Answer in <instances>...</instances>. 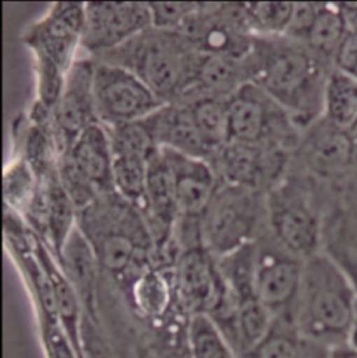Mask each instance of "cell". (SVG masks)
I'll list each match as a JSON object with an SVG mask.
<instances>
[{
  "label": "cell",
  "mask_w": 357,
  "mask_h": 358,
  "mask_svg": "<svg viewBox=\"0 0 357 358\" xmlns=\"http://www.w3.org/2000/svg\"><path fill=\"white\" fill-rule=\"evenodd\" d=\"M248 81L278 102L303 131L324 112L332 64L286 35H254L244 57Z\"/></svg>",
  "instance_id": "1"
},
{
  "label": "cell",
  "mask_w": 357,
  "mask_h": 358,
  "mask_svg": "<svg viewBox=\"0 0 357 358\" xmlns=\"http://www.w3.org/2000/svg\"><path fill=\"white\" fill-rule=\"evenodd\" d=\"M357 292L342 269L323 251L304 261L295 324L302 339L328 349L346 346Z\"/></svg>",
  "instance_id": "2"
},
{
  "label": "cell",
  "mask_w": 357,
  "mask_h": 358,
  "mask_svg": "<svg viewBox=\"0 0 357 358\" xmlns=\"http://www.w3.org/2000/svg\"><path fill=\"white\" fill-rule=\"evenodd\" d=\"M77 226L92 245L104 271L119 278L144 271L155 245L143 213L119 194L98 198L78 212Z\"/></svg>",
  "instance_id": "3"
},
{
  "label": "cell",
  "mask_w": 357,
  "mask_h": 358,
  "mask_svg": "<svg viewBox=\"0 0 357 358\" xmlns=\"http://www.w3.org/2000/svg\"><path fill=\"white\" fill-rule=\"evenodd\" d=\"M99 57L134 73L164 102L178 103L192 87L201 53L181 34L151 27Z\"/></svg>",
  "instance_id": "4"
},
{
  "label": "cell",
  "mask_w": 357,
  "mask_h": 358,
  "mask_svg": "<svg viewBox=\"0 0 357 358\" xmlns=\"http://www.w3.org/2000/svg\"><path fill=\"white\" fill-rule=\"evenodd\" d=\"M317 181L304 172L286 173L265 194L270 231L303 261L321 251L324 213Z\"/></svg>",
  "instance_id": "5"
},
{
  "label": "cell",
  "mask_w": 357,
  "mask_h": 358,
  "mask_svg": "<svg viewBox=\"0 0 357 358\" xmlns=\"http://www.w3.org/2000/svg\"><path fill=\"white\" fill-rule=\"evenodd\" d=\"M265 213V192L220 181L201 216L204 247L215 257H225L260 236Z\"/></svg>",
  "instance_id": "6"
},
{
  "label": "cell",
  "mask_w": 357,
  "mask_h": 358,
  "mask_svg": "<svg viewBox=\"0 0 357 358\" xmlns=\"http://www.w3.org/2000/svg\"><path fill=\"white\" fill-rule=\"evenodd\" d=\"M57 178L78 212L115 192L113 150L109 131L102 123L87 127L63 152Z\"/></svg>",
  "instance_id": "7"
},
{
  "label": "cell",
  "mask_w": 357,
  "mask_h": 358,
  "mask_svg": "<svg viewBox=\"0 0 357 358\" xmlns=\"http://www.w3.org/2000/svg\"><path fill=\"white\" fill-rule=\"evenodd\" d=\"M229 141L296 151L302 130L292 116L253 83L226 99Z\"/></svg>",
  "instance_id": "8"
},
{
  "label": "cell",
  "mask_w": 357,
  "mask_h": 358,
  "mask_svg": "<svg viewBox=\"0 0 357 358\" xmlns=\"http://www.w3.org/2000/svg\"><path fill=\"white\" fill-rule=\"evenodd\" d=\"M94 105L99 123L113 127L139 122L167 105L130 70L108 62H95Z\"/></svg>",
  "instance_id": "9"
},
{
  "label": "cell",
  "mask_w": 357,
  "mask_h": 358,
  "mask_svg": "<svg viewBox=\"0 0 357 358\" xmlns=\"http://www.w3.org/2000/svg\"><path fill=\"white\" fill-rule=\"evenodd\" d=\"M304 261L270 231L255 240V293L274 318L295 320Z\"/></svg>",
  "instance_id": "10"
},
{
  "label": "cell",
  "mask_w": 357,
  "mask_h": 358,
  "mask_svg": "<svg viewBox=\"0 0 357 358\" xmlns=\"http://www.w3.org/2000/svg\"><path fill=\"white\" fill-rule=\"evenodd\" d=\"M85 24V3L59 1L49 6L22 35L34 59L48 60L69 73L81 46Z\"/></svg>",
  "instance_id": "11"
},
{
  "label": "cell",
  "mask_w": 357,
  "mask_h": 358,
  "mask_svg": "<svg viewBox=\"0 0 357 358\" xmlns=\"http://www.w3.org/2000/svg\"><path fill=\"white\" fill-rule=\"evenodd\" d=\"M292 155L293 152L276 147L229 141L209 162L220 181L267 194L286 176Z\"/></svg>",
  "instance_id": "12"
},
{
  "label": "cell",
  "mask_w": 357,
  "mask_h": 358,
  "mask_svg": "<svg viewBox=\"0 0 357 358\" xmlns=\"http://www.w3.org/2000/svg\"><path fill=\"white\" fill-rule=\"evenodd\" d=\"M295 157L303 172L318 181L334 184L357 171L351 137L324 116L302 131Z\"/></svg>",
  "instance_id": "13"
},
{
  "label": "cell",
  "mask_w": 357,
  "mask_h": 358,
  "mask_svg": "<svg viewBox=\"0 0 357 358\" xmlns=\"http://www.w3.org/2000/svg\"><path fill=\"white\" fill-rule=\"evenodd\" d=\"M153 27L148 3L88 1L81 46L92 55H105Z\"/></svg>",
  "instance_id": "14"
},
{
  "label": "cell",
  "mask_w": 357,
  "mask_h": 358,
  "mask_svg": "<svg viewBox=\"0 0 357 358\" xmlns=\"http://www.w3.org/2000/svg\"><path fill=\"white\" fill-rule=\"evenodd\" d=\"M94 70V60H77L69 71L62 96L52 110L55 130L63 152L87 127L99 123L92 94Z\"/></svg>",
  "instance_id": "15"
},
{
  "label": "cell",
  "mask_w": 357,
  "mask_h": 358,
  "mask_svg": "<svg viewBox=\"0 0 357 358\" xmlns=\"http://www.w3.org/2000/svg\"><path fill=\"white\" fill-rule=\"evenodd\" d=\"M174 283L178 299L191 315L208 314L225 285L215 257L205 247L180 252L175 262Z\"/></svg>",
  "instance_id": "16"
},
{
  "label": "cell",
  "mask_w": 357,
  "mask_h": 358,
  "mask_svg": "<svg viewBox=\"0 0 357 358\" xmlns=\"http://www.w3.org/2000/svg\"><path fill=\"white\" fill-rule=\"evenodd\" d=\"M161 154L174 182L178 216L201 217L220 182L212 164L169 148H161Z\"/></svg>",
  "instance_id": "17"
},
{
  "label": "cell",
  "mask_w": 357,
  "mask_h": 358,
  "mask_svg": "<svg viewBox=\"0 0 357 358\" xmlns=\"http://www.w3.org/2000/svg\"><path fill=\"white\" fill-rule=\"evenodd\" d=\"M57 262L77 292L85 318L97 325L99 272L102 268L92 245L78 226L66 241Z\"/></svg>",
  "instance_id": "18"
},
{
  "label": "cell",
  "mask_w": 357,
  "mask_h": 358,
  "mask_svg": "<svg viewBox=\"0 0 357 358\" xmlns=\"http://www.w3.org/2000/svg\"><path fill=\"white\" fill-rule=\"evenodd\" d=\"M161 148L209 161L212 154L205 145L190 108L186 103H167L146 119Z\"/></svg>",
  "instance_id": "19"
},
{
  "label": "cell",
  "mask_w": 357,
  "mask_h": 358,
  "mask_svg": "<svg viewBox=\"0 0 357 358\" xmlns=\"http://www.w3.org/2000/svg\"><path fill=\"white\" fill-rule=\"evenodd\" d=\"M321 251L342 269L357 292V224L338 201L324 213Z\"/></svg>",
  "instance_id": "20"
},
{
  "label": "cell",
  "mask_w": 357,
  "mask_h": 358,
  "mask_svg": "<svg viewBox=\"0 0 357 358\" xmlns=\"http://www.w3.org/2000/svg\"><path fill=\"white\" fill-rule=\"evenodd\" d=\"M323 116L348 136L356 130V80L332 70L326 90Z\"/></svg>",
  "instance_id": "21"
},
{
  "label": "cell",
  "mask_w": 357,
  "mask_h": 358,
  "mask_svg": "<svg viewBox=\"0 0 357 358\" xmlns=\"http://www.w3.org/2000/svg\"><path fill=\"white\" fill-rule=\"evenodd\" d=\"M348 31V18L340 3H318L314 24L306 45L332 64V59Z\"/></svg>",
  "instance_id": "22"
},
{
  "label": "cell",
  "mask_w": 357,
  "mask_h": 358,
  "mask_svg": "<svg viewBox=\"0 0 357 358\" xmlns=\"http://www.w3.org/2000/svg\"><path fill=\"white\" fill-rule=\"evenodd\" d=\"M184 103L190 108L194 123L205 145L214 155L226 143H229L226 99L200 96Z\"/></svg>",
  "instance_id": "23"
},
{
  "label": "cell",
  "mask_w": 357,
  "mask_h": 358,
  "mask_svg": "<svg viewBox=\"0 0 357 358\" xmlns=\"http://www.w3.org/2000/svg\"><path fill=\"white\" fill-rule=\"evenodd\" d=\"M132 299L136 308L148 318H158L169 308L172 286L167 275L148 266L139 272L132 283Z\"/></svg>",
  "instance_id": "24"
},
{
  "label": "cell",
  "mask_w": 357,
  "mask_h": 358,
  "mask_svg": "<svg viewBox=\"0 0 357 358\" xmlns=\"http://www.w3.org/2000/svg\"><path fill=\"white\" fill-rule=\"evenodd\" d=\"M187 338L191 358H236L225 332L205 313L190 317Z\"/></svg>",
  "instance_id": "25"
},
{
  "label": "cell",
  "mask_w": 357,
  "mask_h": 358,
  "mask_svg": "<svg viewBox=\"0 0 357 358\" xmlns=\"http://www.w3.org/2000/svg\"><path fill=\"white\" fill-rule=\"evenodd\" d=\"M150 159L134 155H113V188L140 212L146 202Z\"/></svg>",
  "instance_id": "26"
},
{
  "label": "cell",
  "mask_w": 357,
  "mask_h": 358,
  "mask_svg": "<svg viewBox=\"0 0 357 358\" xmlns=\"http://www.w3.org/2000/svg\"><path fill=\"white\" fill-rule=\"evenodd\" d=\"M38 185L39 179L28 162L21 155L14 158V161L6 166L3 176L4 208L24 217L35 198Z\"/></svg>",
  "instance_id": "27"
},
{
  "label": "cell",
  "mask_w": 357,
  "mask_h": 358,
  "mask_svg": "<svg viewBox=\"0 0 357 358\" xmlns=\"http://www.w3.org/2000/svg\"><path fill=\"white\" fill-rule=\"evenodd\" d=\"M241 7L247 25L254 35L279 36L288 31L295 3H241Z\"/></svg>",
  "instance_id": "28"
},
{
  "label": "cell",
  "mask_w": 357,
  "mask_h": 358,
  "mask_svg": "<svg viewBox=\"0 0 357 358\" xmlns=\"http://www.w3.org/2000/svg\"><path fill=\"white\" fill-rule=\"evenodd\" d=\"M106 129L111 136L113 155H134L151 159L161 148L146 119Z\"/></svg>",
  "instance_id": "29"
},
{
  "label": "cell",
  "mask_w": 357,
  "mask_h": 358,
  "mask_svg": "<svg viewBox=\"0 0 357 358\" xmlns=\"http://www.w3.org/2000/svg\"><path fill=\"white\" fill-rule=\"evenodd\" d=\"M348 18V31L332 59L335 71L357 81V3H341Z\"/></svg>",
  "instance_id": "30"
},
{
  "label": "cell",
  "mask_w": 357,
  "mask_h": 358,
  "mask_svg": "<svg viewBox=\"0 0 357 358\" xmlns=\"http://www.w3.org/2000/svg\"><path fill=\"white\" fill-rule=\"evenodd\" d=\"M153 27L178 32L200 8V3H148Z\"/></svg>",
  "instance_id": "31"
},
{
  "label": "cell",
  "mask_w": 357,
  "mask_h": 358,
  "mask_svg": "<svg viewBox=\"0 0 357 358\" xmlns=\"http://www.w3.org/2000/svg\"><path fill=\"white\" fill-rule=\"evenodd\" d=\"M317 8L318 3H295L293 15L285 35L304 43L314 24Z\"/></svg>",
  "instance_id": "32"
},
{
  "label": "cell",
  "mask_w": 357,
  "mask_h": 358,
  "mask_svg": "<svg viewBox=\"0 0 357 358\" xmlns=\"http://www.w3.org/2000/svg\"><path fill=\"white\" fill-rule=\"evenodd\" d=\"M43 343L48 358H81L59 325L43 328Z\"/></svg>",
  "instance_id": "33"
},
{
  "label": "cell",
  "mask_w": 357,
  "mask_h": 358,
  "mask_svg": "<svg viewBox=\"0 0 357 358\" xmlns=\"http://www.w3.org/2000/svg\"><path fill=\"white\" fill-rule=\"evenodd\" d=\"M332 185L335 187L332 192L337 194V201L348 210L357 224V171L349 178L334 182Z\"/></svg>",
  "instance_id": "34"
},
{
  "label": "cell",
  "mask_w": 357,
  "mask_h": 358,
  "mask_svg": "<svg viewBox=\"0 0 357 358\" xmlns=\"http://www.w3.org/2000/svg\"><path fill=\"white\" fill-rule=\"evenodd\" d=\"M330 352L331 349L306 341V339H299V345H298V356L296 358H328L330 357Z\"/></svg>",
  "instance_id": "35"
},
{
  "label": "cell",
  "mask_w": 357,
  "mask_h": 358,
  "mask_svg": "<svg viewBox=\"0 0 357 358\" xmlns=\"http://www.w3.org/2000/svg\"><path fill=\"white\" fill-rule=\"evenodd\" d=\"M83 358H106L105 355L101 352V349H98L97 346H94V342L90 341V343L87 341H83Z\"/></svg>",
  "instance_id": "36"
},
{
  "label": "cell",
  "mask_w": 357,
  "mask_h": 358,
  "mask_svg": "<svg viewBox=\"0 0 357 358\" xmlns=\"http://www.w3.org/2000/svg\"><path fill=\"white\" fill-rule=\"evenodd\" d=\"M328 358H357V353L352 349H349L348 346H341V348L331 349Z\"/></svg>",
  "instance_id": "37"
},
{
  "label": "cell",
  "mask_w": 357,
  "mask_h": 358,
  "mask_svg": "<svg viewBox=\"0 0 357 358\" xmlns=\"http://www.w3.org/2000/svg\"><path fill=\"white\" fill-rule=\"evenodd\" d=\"M346 346L357 353V306L355 317H354V322H352V327H351V331H349Z\"/></svg>",
  "instance_id": "38"
}]
</instances>
